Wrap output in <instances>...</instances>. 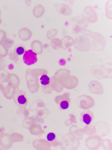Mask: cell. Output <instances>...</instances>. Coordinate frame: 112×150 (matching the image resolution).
Returning a JSON list of instances; mask_svg holds the SVG:
<instances>
[{
	"label": "cell",
	"instance_id": "8992f818",
	"mask_svg": "<svg viewBox=\"0 0 112 150\" xmlns=\"http://www.w3.org/2000/svg\"><path fill=\"white\" fill-rule=\"evenodd\" d=\"M32 50L37 54H41L43 52L44 45L39 40H34L32 44Z\"/></svg>",
	"mask_w": 112,
	"mask_h": 150
},
{
	"label": "cell",
	"instance_id": "9a60e30c",
	"mask_svg": "<svg viewBox=\"0 0 112 150\" xmlns=\"http://www.w3.org/2000/svg\"><path fill=\"white\" fill-rule=\"evenodd\" d=\"M46 140L49 144L54 143L56 140V134L54 132H49L46 135Z\"/></svg>",
	"mask_w": 112,
	"mask_h": 150
},
{
	"label": "cell",
	"instance_id": "3957f363",
	"mask_svg": "<svg viewBox=\"0 0 112 150\" xmlns=\"http://www.w3.org/2000/svg\"><path fill=\"white\" fill-rule=\"evenodd\" d=\"M39 81L42 88L44 91H46V89L50 88V86L52 83V80L49 75L47 74V72H43L42 74L39 75Z\"/></svg>",
	"mask_w": 112,
	"mask_h": 150
},
{
	"label": "cell",
	"instance_id": "277c9868",
	"mask_svg": "<svg viewBox=\"0 0 112 150\" xmlns=\"http://www.w3.org/2000/svg\"><path fill=\"white\" fill-rule=\"evenodd\" d=\"M56 102L58 103L62 110H67L70 106V100L68 95H62L57 96L55 98Z\"/></svg>",
	"mask_w": 112,
	"mask_h": 150
},
{
	"label": "cell",
	"instance_id": "7402d4cb",
	"mask_svg": "<svg viewBox=\"0 0 112 150\" xmlns=\"http://www.w3.org/2000/svg\"><path fill=\"white\" fill-rule=\"evenodd\" d=\"M1 10L0 9V17H1Z\"/></svg>",
	"mask_w": 112,
	"mask_h": 150
},
{
	"label": "cell",
	"instance_id": "6da1fadb",
	"mask_svg": "<svg viewBox=\"0 0 112 150\" xmlns=\"http://www.w3.org/2000/svg\"><path fill=\"white\" fill-rule=\"evenodd\" d=\"M38 76L39 75L35 72V70L31 72H29V74H27V84L30 90L32 92H37L39 89V79L37 78Z\"/></svg>",
	"mask_w": 112,
	"mask_h": 150
},
{
	"label": "cell",
	"instance_id": "ac0fdd59",
	"mask_svg": "<svg viewBox=\"0 0 112 150\" xmlns=\"http://www.w3.org/2000/svg\"><path fill=\"white\" fill-rule=\"evenodd\" d=\"M7 50L5 47H4L2 43L0 42V56L1 57H4L5 56L7 53Z\"/></svg>",
	"mask_w": 112,
	"mask_h": 150
},
{
	"label": "cell",
	"instance_id": "30bf717a",
	"mask_svg": "<svg viewBox=\"0 0 112 150\" xmlns=\"http://www.w3.org/2000/svg\"><path fill=\"white\" fill-rule=\"evenodd\" d=\"M50 144L49 143L47 140H39L35 141L34 143V146L35 148L39 149H45L49 147Z\"/></svg>",
	"mask_w": 112,
	"mask_h": 150
},
{
	"label": "cell",
	"instance_id": "44dd1931",
	"mask_svg": "<svg viewBox=\"0 0 112 150\" xmlns=\"http://www.w3.org/2000/svg\"><path fill=\"white\" fill-rule=\"evenodd\" d=\"M1 23H2V20H1V17H0V25H1Z\"/></svg>",
	"mask_w": 112,
	"mask_h": 150
},
{
	"label": "cell",
	"instance_id": "52a82bcc",
	"mask_svg": "<svg viewBox=\"0 0 112 150\" xmlns=\"http://www.w3.org/2000/svg\"><path fill=\"white\" fill-rule=\"evenodd\" d=\"M19 35L20 37L23 40H29L32 38V31L29 28H23L20 30Z\"/></svg>",
	"mask_w": 112,
	"mask_h": 150
},
{
	"label": "cell",
	"instance_id": "ba28073f",
	"mask_svg": "<svg viewBox=\"0 0 112 150\" xmlns=\"http://www.w3.org/2000/svg\"><path fill=\"white\" fill-rule=\"evenodd\" d=\"M17 103L21 107H25L28 104L29 100L24 93L19 94L16 98Z\"/></svg>",
	"mask_w": 112,
	"mask_h": 150
},
{
	"label": "cell",
	"instance_id": "5bb4252c",
	"mask_svg": "<svg viewBox=\"0 0 112 150\" xmlns=\"http://www.w3.org/2000/svg\"><path fill=\"white\" fill-rule=\"evenodd\" d=\"M10 138L13 142H21L24 140V136L18 133H13L10 135Z\"/></svg>",
	"mask_w": 112,
	"mask_h": 150
},
{
	"label": "cell",
	"instance_id": "8fae6325",
	"mask_svg": "<svg viewBox=\"0 0 112 150\" xmlns=\"http://www.w3.org/2000/svg\"><path fill=\"white\" fill-rule=\"evenodd\" d=\"M12 143L13 142L11 139L10 136H8V135L4 134L2 138L0 139V144L3 147L8 148L9 146L12 145Z\"/></svg>",
	"mask_w": 112,
	"mask_h": 150
},
{
	"label": "cell",
	"instance_id": "2e32d148",
	"mask_svg": "<svg viewBox=\"0 0 112 150\" xmlns=\"http://www.w3.org/2000/svg\"><path fill=\"white\" fill-rule=\"evenodd\" d=\"M26 49L24 46L23 45H18V47H16L15 50V54L18 56H23L24 55L25 52H26Z\"/></svg>",
	"mask_w": 112,
	"mask_h": 150
},
{
	"label": "cell",
	"instance_id": "7a4b0ae2",
	"mask_svg": "<svg viewBox=\"0 0 112 150\" xmlns=\"http://www.w3.org/2000/svg\"><path fill=\"white\" fill-rule=\"evenodd\" d=\"M23 60L24 64L28 66L36 64L38 60L37 54L31 50H26L23 55Z\"/></svg>",
	"mask_w": 112,
	"mask_h": 150
},
{
	"label": "cell",
	"instance_id": "d6986e66",
	"mask_svg": "<svg viewBox=\"0 0 112 150\" xmlns=\"http://www.w3.org/2000/svg\"><path fill=\"white\" fill-rule=\"evenodd\" d=\"M6 33L4 30H0V42H2L5 38H6Z\"/></svg>",
	"mask_w": 112,
	"mask_h": 150
},
{
	"label": "cell",
	"instance_id": "9c48e42d",
	"mask_svg": "<svg viewBox=\"0 0 112 150\" xmlns=\"http://www.w3.org/2000/svg\"><path fill=\"white\" fill-rule=\"evenodd\" d=\"M6 80L8 82L10 85L13 87L16 86L18 84L19 79L17 75L13 74H10L7 75Z\"/></svg>",
	"mask_w": 112,
	"mask_h": 150
},
{
	"label": "cell",
	"instance_id": "e0dca14e",
	"mask_svg": "<svg viewBox=\"0 0 112 150\" xmlns=\"http://www.w3.org/2000/svg\"><path fill=\"white\" fill-rule=\"evenodd\" d=\"M2 43V45L5 47L8 50V48H10V47L13 45V41L11 40L9 38H5L4 40H2V42H0Z\"/></svg>",
	"mask_w": 112,
	"mask_h": 150
},
{
	"label": "cell",
	"instance_id": "5b68a950",
	"mask_svg": "<svg viewBox=\"0 0 112 150\" xmlns=\"http://www.w3.org/2000/svg\"><path fill=\"white\" fill-rule=\"evenodd\" d=\"M29 128L30 133L33 135H41L44 132V130L42 128L41 125L36 122H30Z\"/></svg>",
	"mask_w": 112,
	"mask_h": 150
},
{
	"label": "cell",
	"instance_id": "7c38bea8",
	"mask_svg": "<svg viewBox=\"0 0 112 150\" xmlns=\"http://www.w3.org/2000/svg\"><path fill=\"white\" fill-rule=\"evenodd\" d=\"M82 121L86 125H90L93 121V116L90 113L85 112L82 115Z\"/></svg>",
	"mask_w": 112,
	"mask_h": 150
},
{
	"label": "cell",
	"instance_id": "ffe728a7",
	"mask_svg": "<svg viewBox=\"0 0 112 150\" xmlns=\"http://www.w3.org/2000/svg\"><path fill=\"white\" fill-rule=\"evenodd\" d=\"M4 132H5V128L3 127H0V139L1 138L2 136L5 134Z\"/></svg>",
	"mask_w": 112,
	"mask_h": 150
},
{
	"label": "cell",
	"instance_id": "4fadbf2b",
	"mask_svg": "<svg viewBox=\"0 0 112 150\" xmlns=\"http://www.w3.org/2000/svg\"><path fill=\"white\" fill-rule=\"evenodd\" d=\"M44 13V8L41 5H38L35 7L34 9V13L37 17H41Z\"/></svg>",
	"mask_w": 112,
	"mask_h": 150
}]
</instances>
